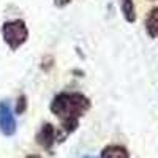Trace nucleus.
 <instances>
[{
  "label": "nucleus",
  "instance_id": "obj_1",
  "mask_svg": "<svg viewBox=\"0 0 158 158\" xmlns=\"http://www.w3.org/2000/svg\"><path fill=\"white\" fill-rule=\"evenodd\" d=\"M92 108L90 98L82 92H70L63 90L52 97L49 103V111L60 120V130L65 136L79 128V120L89 112Z\"/></svg>",
  "mask_w": 158,
  "mask_h": 158
},
{
  "label": "nucleus",
  "instance_id": "obj_2",
  "mask_svg": "<svg viewBox=\"0 0 158 158\" xmlns=\"http://www.w3.org/2000/svg\"><path fill=\"white\" fill-rule=\"evenodd\" d=\"M0 33H2L3 43L13 52H16L18 49H21L25 43H27L29 35H30L27 22L22 18H15V19L5 21L2 24V27H0Z\"/></svg>",
  "mask_w": 158,
  "mask_h": 158
},
{
  "label": "nucleus",
  "instance_id": "obj_3",
  "mask_svg": "<svg viewBox=\"0 0 158 158\" xmlns=\"http://www.w3.org/2000/svg\"><path fill=\"white\" fill-rule=\"evenodd\" d=\"M63 141H67V136L62 133V130H57L56 125L51 122H43L35 135V142L48 153H52L56 144H62Z\"/></svg>",
  "mask_w": 158,
  "mask_h": 158
},
{
  "label": "nucleus",
  "instance_id": "obj_4",
  "mask_svg": "<svg viewBox=\"0 0 158 158\" xmlns=\"http://www.w3.org/2000/svg\"><path fill=\"white\" fill-rule=\"evenodd\" d=\"M16 130H18V123L15 118V112L10 106V101L2 100L0 101V133L10 138L16 133Z\"/></svg>",
  "mask_w": 158,
  "mask_h": 158
},
{
  "label": "nucleus",
  "instance_id": "obj_5",
  "mask_svg": "<svg viewBox=\"0 0 158 158\" xmlns=\"http://www.w3.org/2000/svg\"><path fill=\"white\" fill-rule=\"evenodd\" d=\"M144 29H146V33L149 35V38L152 40L158 38V6H153L149 10L146 19H144Z\"/></svg>",
  "mask_w": 158,
  "mask_h": 158
},
{
  "label": "nucleus",
  "instance_id": "obj_6",
  "mask_svg": "<svg viewBox=\"0 0 158 158\" xmlns=\"http://www.w3.org/2000/svg\"><path fill=\"white\" fill-rule=\"evenodd\" d=\"M100 158H130V152L125 146L120 144H109L103 147Z\"/></svg>",
  "mask_w": 158,
  "mask_h": 158
},
{
  "label": "nucleus",
  "instance_id": "obj_7",
  "mask_svg": "<svg viewBox=\"0 0 158 158\" xmlns=\"http://www.w3.org/2000/svg\"><path fill=\"white\" fill-rule=\"evenodd\" d=\"M120 11H122L123 19L128 24H135L138 21V13H136L135 0H120Z\"/></svg>",
  "mask_w": 158,
  "mask_h": 158
},
{
  "label": "nucleus",
  "instance_id": "obj_8",
  "mask_svg": "<svg viewBox=\"0 0 158 158\" xmlns=\"http://www.w3.org/2000/svg\"><path fill=\"white\" fill-rule=\"evenodd\" d=\"M29 108V101H27V97L24 94H19L16 101H15V114L16 115H22Z\"/></svg>",
  "mask_w": 158,
  "mask_h": 158
},
{
  "label": "nucleus",
  "instance_id": "obj_9",
  "mask_svg": "<svg viewBox=\"0 0 158 158\" xmlns=\"http://www.w3.org/2000/svg\"><path fill=\"white\" fill-rule=\"evenodd\" d=\"M52 67H54V57L52 56H44L41 59V63H40V70L48 73V71L52 70Z\"/></svg>",
  "mask_w": 158,
  "mask_h": 158
},
{
  "label": "nucleus",
  "instance_id": "obj_10",
  "mask_svg": "<svg viewBox=\"0 0 158 158\" xmlns=\"http://www.w3.org/2000/svg\"><path fill=\"white\" fill-rule=\"evenodd\" d=\"M54 2V5H56V8H59V10H62V8H65V6H68L73 0H52Z\"/></svg>",
  "mask_w": 158,
  "mask_h": 158
},
{
  "label": "nucleus",
  "instance_id": "obj_11",
  "mask_svg": "<svg viewBox=\"0 0 158 158\" xmlns=\"http://www.w3.org/2000/svg\"><path fill=\"white\" fill-rule=\"evenodd\" d=\"M25 158H41V156H40L38 153H30V155H27Z\"/></svg>",
  "mask_w": 158,
  "mask_h": 158
},
{
  "label": "nucleus",
  "instance_id": "obj_12",
  "mask_svg": "<svg viewBox=\"0 0 158 158\" xmlns=\"http://www.w3.org/2000/svg\"><path fill=\"white\" fill-rule=\"evenodd\" d=\"M82 158H94V156H82Z\"/></svg>",
  "mask_w": 158,
  "mask_h": 158
},
{
  "label": "nucleus",
  "instance_id": "obj_13",
  "mask_svg": "<svg viewBox=\"0 0 158 158\" xmlns=\"http://www.w3.org/2000/svg\"><path fill=\"white\" fill-rule=\"evenodd\" d=\"M147 2H156V0H147Z\"/></svg>",
  "mask_w": 158,
  "mask_h": 158
}]
</instances>
